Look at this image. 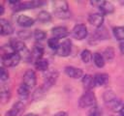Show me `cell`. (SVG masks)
Masks as SVG:
<instances>
[{
	"label": "cell",
	"mask_w": 124,
	"mask_h": 116,
	"mask_svg": "<svg viewBox=\"0 0 124 116\" xmlns=\"http://www.w3.org/2000/svg\"><path fill=\"white\" fill-rule=\"evenodd\" d=\"M53 11L57 17L59 18H69L70 12H69V5L66 1H54L53 3Z\"/></svg>",
	"instance_id": "cell-1"
},
{
	"label": "cell",
	"mask_w": 124,
	"mask_h": 116,
	"mask_svg": "<svg viewBox=\"0 0 124 116\" xmlns=\"http://www.w3.org/2000/svg\"><path fill=\"white\" fill-rule=\"evenodd\" d=\"M103 98H104V101H105L106 104L108 105V106H110L112 108V110H114V111H116V110H119L120 111V109L123 106V104L121 103V102L116 98V96L111 91L105 92Z\"/></svg>",
	"instance_id": "cell-2"
},
{
	"label": "cell",
	"mask_w": 124,
	"mask_h": 116,
	"mask_svg": "<svg viewBox=\"0 0 124 116\" xmlns=\"http://www.w3.org/2000/svg\"><path fill=\"white\" fill-rule=\"evenodd\" d=\"M21 56L17 52H11V53H4L2 54L1 60L2 64L5 67H16L18 65Z\"/></svg>",
	"instance_id": "cell-3"
},
{
	"label": "cell",
	"mask_w": 124,
	"mask_h": 116,
	"mask_svg": "<svg viewBox=\"0 0 124 116\" xmlns=\"http://www.w3.org/2000/svg\"><path fill=\"white\" fill-rule=\"evenodd\" d=\"M95 102H96V97L91 91L85 92L78 101V104L80 107H90L93 106Z\"/></svg>",
	"instance_id": "cell-4"
},
{
	"label": "cell",
	"mask_w": 124,
	"mask_h": 116,
	"mask_svg": "<svg viewBox=\"0 0 124 116\" xmlns=\"http://www.w3.org/2000/svg\"><path fill=\"white\" fill-rule=\"evenodd\" d=\"M72 34L74 36L75 39L77 40H83L87 37L88 31H87V27L84 24H77L73 30H72Z\"/></svg>",
	"instance_id": "cell-5"
},
{
	"label": "cell",
	"mask_w": 124,
	"mask_h": 116,
	"mask_svg": "<svg viewBox=\"0 0 124 116\" xmlns=\"http://www.w3.org/2000/svg\"><path fill=\"white\" fill-rule=\"evenodd\" d=\"M37 82V78H36V74L34 72V71L32 70H28L25 72V73L23 74V78H22V83L24 85H26L29 89L35 87Z\"/></svg>",
	"instance_id": "cell-6"
},
{
	"label": "cell",
	"mask_w": 124,
	"mask_h": 116,
	"mask_svg": "<svg viewBox=\"0 0 124 116\" xmlns=\"http://www.w3.org/2000/svg\"><path fill=\"white\" fill-rule=\"evenodd\" d=\"M57 77H58V72H49V73L46 76L45 82H44L43 86L41 87L45 93H46V91H47L50 87H52V86L55 84V82H56V80H57Z\"/></svg>",
	"instance_id": "cell-7"
},
{
	"label": "cell",
	"mask_w": 124,
	"mask_h": 116,
	"mask_svg": "<svg viewBox=\"0 0 124 116\" xmlns=\"http://www.w3.org/2000/svg\"><path fill=\"white\" fill-rule=\"evenodd\" d=\"M71 51H72V43L70 40L67 39V40H64L62 43H60V45L56 50V53L59 56L66 57L71 53Z\"/></svg>",
	"instance_id": "cell-8"
},
{
	"label": "cell",
	"mask_w": 124,
	"mask_h": 116,
	"mask_svg": "<svg viewBox=\"0 0 124 116\" xmlns=\"http://www.w3.org/2000/svg\"><path fill=\"white\" fill-rule=\"evenodd\" d=\"M43 5V2L33 0V1H26L23 3H19L16 6H15V11H21V10H26V9H35L37 7H40Z\"/></svg>",
	"instance_id": "cell-9"
},
{
	"label": "cell",
	"mask_w": 124,
	"mask_h": 116,
	"mask_svg": "<svg viewBox=\"0 0 124 116\" xmlns=\"http://www.w3.org/2000/svg\"><path fill=\"white\" fill-rule=\"evenodd\" d=\"M88 21L91 25L99 28L102 27L103 22H104V15L101 13H93L90 14L88 16Z\"/></svg>",
	"instance_id": "cell-10"
},
{
	"label": "cell",
	"mask_w": 124,
	"mask_h": 116,
	"mask_svg": "<svg viewBox=\"0 0 124 116\" xmlns=\"http://www.w3.org/2000/svg\"><path fill=\"white\" fill-rule=\"evenodd\" d=\"M0 26H1V29H0V34L2 36H8V35H11L13 32H14V28L13 26L11 25V23L4 19V18H1L0 19Z\"/></svg>",
	"instance_id": "cell-11"
},
{
	"label": "cell",
	"mask_w": 124,
	"mask_h": 116,
	"mask_svg": "<svg viewBox=\"0 0 124 116\" xmlns=\"http://www.w3.org/2000/svg\"><path fill=\"white\" fill-rule=\"evenodd\" d=\"M100 13L102 14H111L114 11V6L111 2L108 1H101L99 6H98Z\"/></svg>",
	"instance_id": "cell-12"
},
{
	"label": "cell",
	"mask_w": 124,
	"mask_h": 116,
	"mask_svg": "<svg viewBox=\"0 0 124 116\" xmlns=\"http://www.w3.org/2000/svg\"><path fill=\"white\" fill-rule=\"evenodd\" d=\"M51 34L54 38H57L58 40L59 39H64L66 38L68 35H69V32L67 30L66 27L64 26H56L54 28H52L51 30Z\"/></svg>",
	"instance_id": "cell-13"
},
{
	"label": "cell",
	"mask_w": 124,
	"mask_h": 116,
	"mask_svg": "<svg viewBox=\"0 0 124 116\" xmlns=\"http://www.w3.org/2000/svg\"><path fill=\"white\" fill-rule=\"evenodd\" d=\"M65 73L72 77V78H79L82 76V71L78 68H76V67H72V66H68L65 68Z\"/></svg>",
	"instance_id": "cell-14"
},
{
	"label": "cell",
	"mask_w": 124,
	"mask_h": 116,
	"mask_svg": "<svg viewBox=\"0 0 124 116\" xmlns=\"http://www.w3.org/2000/svg\"><path fill=\"white\" fill-rule=\"evenodd\" d=\"M16 21L20 26H23V27H30L34 24V19L28 15H25V14L19 15L17 17Z\"/></svg>",
	"instance_id": "cell-15"
},
{
	"label": "cell",
	"mask_w": 124,
	"mask_h": 116,
	"mask_svg": "<svg viewBox=\"0 0 124 116\" xmlns=\"http://www.w3.org/2000/svg\"><path fill=\"white\" fill-rule=\"evenodd\" d=\"M10 46L12 47V49L15 52H17V53H22V52L24 53V52L27 51V48H26L25 44L21 41H12Z\"/></svg>",
	"instance_id": "cell-16"
},
{
	"label": "cell",
	"mask_w": 124,
	"mask_h": 116,
	"mask_svg": "<svg viewBox=\"0 0 124 116\" xmlns=\"http://www.w3.org/2000/svg\"><path fill=\"white\" fill-rule=\"evenodd\" d=\"M108 81V75L106 73H96L94 75L95 86H103Z\"/></svg>",
	"instance_id": "cell-17"
},
{
	"label": "cell",
	"mask_w": 124,
	"mask_h": 116,
	"mask_svg": "<svg viewBox=\"0 0 124 116\" xmlns=\"http://www.w3.org/2000/svg\"><path fill=\"white\" fill-rule=\"evenodd\" d=\"M82 84L83 87L90 91L94 86H95V82H94V76L90 75V74H85L82 76Z\"/></svg>",
	"instance_id": "cell-18"
},
{
	"label": "cell",
	"mask_w": 124,
	"mask_h": 116,
	"mask_svg": "<svg viewBox=\"0 0 124 116\" xmlns=\"http://www.w3.org/2000/svg\"><path fill=\"white\" fill-rule=\"evenodd\" d=\"M44 47L42 44H35L33 49H32V57L35 58V61L38 60V59H41L43 58V54H44Z\"/></svg>",
	"instance_id": "cell-19"
},
{
	"label": "cell",
	"mask_w": 124,
	"mask_h": 116,
	"mask_svg": "<svg viewBox=\"0 0 124 116\" xmlns=\"http://www.w3.org/2000/svg\"><path fill=\"white\" fill-rule=\"evenodd\" d=\"M29 94H30V89L26 85H24L22 83L18 87V89H17V95H18V97L21 100H26L29 97Z\"/></svg>",
	"instance_id": "cell-20"
},
{
	"label": "cell",
	"mask_w": 124,
	"mask_h": 116,
	"mask_svg": "<svg viewBox=\"0 0 124 116\" xmlns=\"http://www.w3.org/2000/svg\"><path fill=\"white\" fill-rule=\"evenodd\" d=\"M35 67H36V69L39 70V71H42V72L46 71L47 68H48V62H47V60L45 59V58L38 59V60L35 61Z\"/></svg>",
	"instance_id": "cell-21"
},
{
	"label": "cell",
	"mask_w": 124,
	"mask_h": 116,
	"mask_svg": "<svg viewBox=\"0 0 124 116\" xmlns=\"http://www.w3.org/2000/svg\"><path fill=\"white\" fill-rule=\"evenodd\" d=\"M93 61H94V64L98 68H103L105 66V57H104V55H102L99 52L94 53V55H93Z\"/></svg>",
	"instance_id": "cell-22"
},
{
	"label": "cell",
	"mask_w": 124,
	"mask_h": 116,
	"mask_svg": "<svg viewBox=\"0 0 124 116\" xmlns=\"http://www.w3.org/2000/svg\"><path fill=\"white\" fill-rule=\"evenodd\" d=\"M37 19L40 21V22H43V23H46V22H48L51 20V15L48 12L46 11H42L38 14V16H37Z\"/></svg>",
	"instance_id": "cell-23"
},
{
	"label": "cell",
	"mask_w": 124,
	"mask_h": 116,
	"mask_svg": "<svg viewBox=\"0 0 124 116\" xmlns=\"http://www.w3.org/2000/svg\"><path fill=\"white\" fill-rule=\"evenodd\" d=\"M113 35L116 40L124 42V27L122 26H117L113 28Z\"/></svg>",
	"instance_id": "cell-24"
},
{
	"label": "cell",
	"mask_w": 124,
	"mask_h": 116,
	"mask_svg": "<svg viewBox=\"0 0 124 116\" xmlns=\"http://www.w3.org/2000/svg\"><path fill=\"white\" fill-rule=\"evenodd\" d=\"M10 98H11L10 90H9L8 88H4V87H2V88H1V93H0V99H1L2 102L5 103V102H9Z\"/></svg>",
	"instance_id": "cell-25"
},
{
	"label": "cell",
	"mask_w": 124,
	"mask_h": 116,
	"mask_svg": "<svg viewBox=\"0 0 124 116\" xmlns=\"http://www.w3.org/2000/svg\"><path fill=\"white\" fill-rule=\"evenodd\" d=\"M80 58H81V60H82L84 63H89V62L93 59V55H92V53H91L90 50L84 49V50H82L81 53H80Z\"/></svg>",
	"instance_id": "cell-26"
},
{
	"label": "cell",
	"mask_w": 124,
	"mask_h": 116,
	"mask_svg": "<svg viewBox=\"0 0 124 116\" xmlns=\"http://www.w3.org/2000/svg\"><path fill=\"white\" fill-rule=\"evenodd\" d=\"M47 44H48L49 48H51V49H53V50L56 51V50L58 49L59 45H60V43H59V40H58L57 38L51 37V38L48 39V41H47Z\"/></svg>",
	"instance_id": "cell-27"
},
{
	"label": "cell",
	"mask_w": 124,
	"mask_h": 116,
	"mask_svg": "<svg viewBox=\"0 0 124 116\" xmlns=\"http://www.w3.org/2000/svg\"><path fill=\"white\" fill-rule=\"evenodd\" d=\"M34 38L37 40V41H43L44 39H46V32L45 31H43V30H40V29H36L35 31H34Z\"/></svg>",
	"instance_id": "cell-28"
},
{
	"label": "cell",
	"mask_w": 124,
	"mask_h": 116,
	"mask_svg": "<svg viewBox=\"0 0 124 116\" xmlns=\"http://www.w3.org/2000/svg\"><path fill=\"white\" fill-rule=\"evenodd\" d=\"M104 57L108 60H111L113 57H114V49L110 46H108V48L105 49V52H104Z\"/></svg>",
	"instance_id": "cell-29"
},
{
	"label": "cell",
	"mask_w": 124,
	"mask_h": 116,
	"mask_svg": "<svg viewBox=\"0 0 124 116\" xmlns=\"http://www.w3.org/2000/svg\"><path fill=\"white\" fill-rule=\"evenodd\" d=\"M8 78H9L8 71L4 67H1L0 68V79H1V81H6V80H8Z\"/></svg>",
	"instance_id": "cell-30"
},
{
	"label": "cell",
	"mask_w": 124,
	"mask_h": 116,
	"mask_svg": "<svg viewBox=\"0 0 124 116\" xmlns=\"http://www.w3.org/2000/svg\"><path fill=\"white\" fill-rule=\"evenodd\" d=\"M31 36H32V34L28 30H20L18 32V37L20 39H29Z\"/></svg>",
	"instance_id": "cell-31"
},
{
	"label": "cell",
	"mask_w": 124,
	"mask_h": 116,
	"mask_svg": "<svg viewBox=\"0 0 124 116\" xmlns=\"http://www.w3.org/2000/svg\"><path fill=\"white\" fill-rule=\"evenodd\" d=\"M18 114V112L13 107L11 110H9V111H7L6 112V114H5V116H16Z\"/></svg>",
	"instance_id": "cell-32"
},
{
	"label": "cell",
	"mask_w": 124,
	"mask_h": 116,
	"mask_svg": "<svg viewBox=\"0 0 124 116\" xmlns=\"http://www.w3.org/2000/svg\"><path fill=\"white\" fill-rule=\"evenodd\" d=\"M89 116H99V111H98V109H97L96 107H94V108L91 110Z\"/></svg>",
	"instance_id": "cell-33"
},
{
	"label": "cell",
	"mask_w": 124,
	"mask_h": 116,
	"mask_svg": "<svg viewBox=\"0 0 124 116\" xmlns=\"http://www.w3.org/2000/svg\"><path fill=\"white\" fill-rule=\"evenodd\" d=\"M53 116H68V113L65 111H59V112L55 113Z\"/></svg>",
	"instance_id": "cell-34"
},
{
	"label": "cell",
	"mask_w": 124,
	"mask_h": 116,
	"mask_svg": "<svg viewBox=\"0 0 124 116\" xmlns=\"http://www.w3.org/2000/svg\"><path fill=\"white\" fill-rule=\"evenodd\" d=\"M119 49H120L121 53H122V54H124V42L120 43V44H119Z\"/></svg>",
	"instance_id": "cell-35"
},
{
	"label": "cell",
	"mask_w": 124,
	"mask_h": 116,
	"mask_svg": "<svg viewBox=\"0 0 124 116\" xmlns=\"http://www.w3.org/2000/svg\"><path fill=\"white\" fill-rule=\"evenodd\" d=\"M119 113H120V116H124V104H123V106H122V108L120 109V111H119Z\"/></svg>",
	"instance_id": "cell-36"
},
{
	"label": "cell",
	"mask_w": 124,
	"mask_h": 116,
	"mask_svg": "<svg viewBox=\"0 0 124 116\" xmlns=\"http://www.w3.org/2000/svg\"><path fill=\"white\" fill-rule=\"evenodd\" d=\"M3 13H4V8H3V6L1 5V6H0V14H3Z\"/></svg>",
	"instance_id": "cell-37"
},
{
	"label": "cell",
	"mask_w": 124,
	"mask_h": 116,
	"mask_svg": "<svg viewBox=\"0 0 124 116\" xmlns=\"http://www.w3.org/2000/svg\"><path fill=\"white\" fill-rule=\"evenodd\" d=\"M25 116H39V115H37V114H33V113H29V114H26Z\"/></svg>",
	"instance_id": "cell-38"
}]
</instances>
